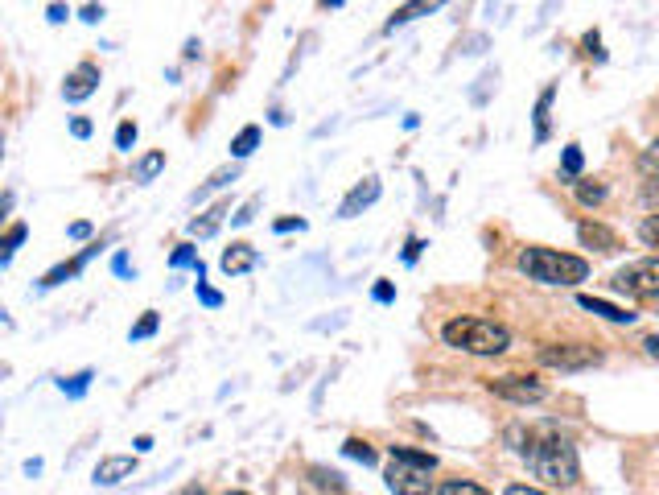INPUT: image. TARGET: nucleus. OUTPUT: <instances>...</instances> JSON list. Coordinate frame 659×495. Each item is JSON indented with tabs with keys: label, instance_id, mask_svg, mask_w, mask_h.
Returning <instances> with one entry per match:
<instances>
[{
	"label": "nucleus",
	"instance_id": "obj_4",
	"mask_svg": "<svg viewBox=\"0 0 659 495\" xmlns=\"http://www.w3.org/2000/svg\"><path fill=\"white\" fill-rule=\"evenodd\" d=\"M433 467L437 458L429 450H416V446H392V462H388V487L396 495H429L433 491Z\"/></svg>",
	"mask_w": 659,
	"mask_h": 495
},
{
	"label": "nucleus",
	"instance_id": "obj_43",
	"mask_svg": "<svg viewBox=\"0 0 659 495\" xmlns=\"http://www.w3.org/2000/svg\"><path fill=\"white\" fill-rule=\"evenodd\" d=\"M99 17H103V9H95V5H87V9H83V21H91V25H95Z\"/></svg>",
	"mask_w": 659,
	"mask_h": 495
},
{
	"label": "nucleus",
	"instance_id": "obj_10",
	"mask_svg": "<svg viewBox=\"0 0 659 495\" xmlns=\"http://www.w3.org/2000/svg\"><path fill=\"white\" fill-rule=\"evenodd\" d=\"M256 264H260V252H256L252 244H231V248L223 252V260H219V269H223L227 277H239V273L256 269Z\"/></svg>",
	"mask_w": 659,
	"mask_h": 495
},
{
	"label": "nucleus",
	"instance_id": "obj_32",
	"mask_svg": "<svg viewBox=\"0 0 659 495\" xmlns=\"http://www.w3.org/2000/svg\"><path fill=\"white\" fill-rule=\"evenodd\" d=\"M198 297H202V306H211V310H215V306H223V293H215V289H206L202 281H198Z\"/></svg>",
	"mask_w": 659,
	"mask_h": 495
},
{
	"label": "nucleus",
	"instance_id": "obj_7",
	"mask_svg": "<svg viewBox=\"0 0 659 495\" xmlns=\"http://www.w3.org/2000/svg\"><path fill=\"white\" fill-rule=\"evenodd\" d=\"M491 392L503 396V401H515V405L544 401V384L536 376H499V380H491Z\"/></svg>",
	"mask_w": 659,
	"mask_h": 495
},
{
	"label": "nucleus",
	"instance_id": "obj_22",
	"mask_svg": "<svg viewBox=\"0 0 659 495\" xmlns=\"http://www.w3.org/2000/svg\"><path fill=\"white\" fill-rule=\"evenodd\" d=\"M157 322H161V318H157V314L149 310V314H145L141 322H136V326L128 330V339H132V343H141V339H149V335H153V330H157Z\"/></svg>",
	"mask_w": 659,
	"mask_h": 495
},
{
	"label": "nucleus",
	"instance_id": "obj_14",
	"mask_svg": "<svg viewBox=\"0 0 659 495\" xmlns=\"http://www.w3.org/2000/svg\"><path fill=\"white\" fill-rule=\"evenodd\" d=\"M223 215H227V203H215V207L206 211L202 219H194V223H190V236H198V240L215 236V231H219V223H223Z\"/></svg>",
	"mask_w": 659,
	"mask_h": 495
},
{
	"label": "nucleus",
	"instance_id": "obj_12",
	"mask_svg": "<svg viewBox=\"0 0 659 495\" xmlns=\"http://www.w3.org/2000/svg\"><path fill=\"white\" fill-rule=\"evenodd\" d=\"M577 306L589 310V314H602V318H610V322H635V314H627V310L614 306V302H602V297H589V293L577 297Z\"/></svg>",
	"mask_w": 659,
	"mask_h": 495
},
{
	"label": "nucleus",
	"instance_id": "obj_8",
	"mask_svg": "<svg viewBox=\"0 0 659 495\" xmlns=\"http://www.w3.org/2000/svg\"><path fill=\"white\" fill-rule=\"evenodd\" d=\"M95 87H99V66H95V62H83V66H75V71L66 75L62 99H66V104H83V99H87Z\"/></svg>",
	"mask_w": 659,
	"mask_h": 495
},
{
	"label": "nucleus",
	"instance_id": "obj_41",
	"mask_svg": "<svg viewBox=\"0 0 659 495\" xmlns=\"http://www.w3.org/2000/svg\"><path fill=\"white\" fill-rule=\"evenodd\" d=\"M71 236L75 240H87L91 236V223H71Z\"/></svg>",
	"mask_w": 659,
	"mask_h": 495
},
{
	"label": "nucleus",
	"instance_id": "obj_40",
	"mask_svg": "<svg viewBox=\"0 0 659 495\" xmlns=\"http://www.w3.org/2000/svg\"><path fill=\"white\" fill-rule=\"evenodd\" d=\"M305 227V219H281L276 223V231H301Z\"/></svg>",
	"mask_w": 659,
	"mask_h": 495
},
{
	"label": "nucleus",
	"instance_id": "obj_25",
	"mask_svg": "<svg viewBox=\"0 0 659 495\" xmlns=\"http://www.w3.org/2000/svg\"><path fill=\"white\" fill-rule=\"evenodd\" d=\"M577 198H581L585 207H598L602 198H606V186H589V182H581V186H577Z\"/></svg>",
	"mask_w": 659,
	"mask_h": 495
},
{
	"label": "nucleus",
	"instance_id": "obj_44",
	"mask_svg": "<svg viewBox=\"0 0 659 495\" xmlns=\"http://www.w3.org/2000/svg\"><path fill=\"white\" fill-rule=\"evenodd\" d=\"M643 347H647V355H651V359H659V335H651Z\"/></svg>",
	"mask_w": 659,
	"mask_h": 495
},
{
	"label": "nucleus",
	"instance_id": "obj_3",
	"mask_svg": "<svg viewBox=\"0 0 659 495\" xmlns=\"http://www.w3.org/2000/svg\"><path fill=\"white\" fill-rule=\"evenodd\" d=\"M519 273H528L540 285H577L589 277V264L557 248H524L519 252Z\"/></svg>",
	"mask_w": 659,
	"mask_h": 495
},
{
	"label": "nucleus",
	"instance_id": "obj_27",
	"mask_svg": "<svg viewBox=\"0 0 659 495\" xmlns=\"http://www.w3.org/2000/svg\"><path fill=\"white\" fill-rule=\"evenodd\" d=\"M643 174H651V178H659V141H651L647 145V153H643Z\"/></svg>",
	"mask_w": 659,
	"mask_h": 495
},
{
	"label": "nucleus",
	"instance_id": "obj_31",
	"mask_svg": "<svg viewBox=\"0 0 659 495\" xmlns=\"http://www.w3.org/2000/svg\"><path fill=\"white\" fill-rule=\"evenodd\" d=\"M235 174H239V170H235V165H231V170H219V174H215L211 182H206V190H219V186H227V182H235ZM206 190H202V194H206Z\"/></svg>",
	"mask_w": 659,
	"mask_h": 495
},
{
	"label": "nucleus",
	"instance_id": "obj_2",
	"mask_svg": "<svg viewBox=\"0 0 659 495\" xmlns=\"http://www.w3.org/2000/svg\"><path fill=\"white\" fill-rule=\"evenodd\" d=\"M441 339H445V347L466 351V355H503L511 347L507 326L487 322V318H454V322H445Z\"/></svg>",
	"mask_w": 659,
	"mask_h": 495
},
{
	"label": "nucleus",
	"instance_id": "obj_21",
	"mask_svg": "<svg viewBox=\"0 0 659 495\" xmlns=\"http://www.w3.org/2000/svg\"><path fill=\"white\" fill-rule=\"evenodd\" d=\"M91 380H95L91 372H79V376H71V380H58V388H62L66 396H71V401H79V396L91 388Z\"/></svg>",
	"mask_w": 659,
	"mask_h": 495
},
{
	"label": "nucleus",
	"instance_id": "obj_29",
	"mask_svg": "<svg viewBox=\"0 0 659 495\" xmlns=\"http://www.w3.org/2000/svg\"><path fill=\"white\" fill-rule=\"evenodd\" d=\"M21 240H25V223H13V227H9V236H5V244H0V248H5V260L17 252Z\"/></svg>",
	"mask_w": 659,
	"mask_h": 495
},
{
	"label": "nucleus",
	"instance_id": "obj_30",
	"mask_svg": "<svg viewBox=\"0 0 659 495\" xmlns=\"http://www.w3.org/2000/svg\"><path fill=\"white\" fill-rule=\"evenodd\" d=\"M565 174H569V178H577V174H581V149H577V145H569V149H565Z\"/></svg>",
	"mask_w": 659,
	"mask_h": 495
},
{
	"label": "nucleus",
	"instance_id": "obj_39",
	"mask_svg": "<svg viewBox=\"0 0 659 495\" xmlns=\"http://www.w3.org/2000/svg\"><path fill=\"white\" fill-rule=\"evenodd\" d=\"M507 495H548V491H540V487H524V483H511Z\"/></svg>",
	"mask_w": 659,
	"mask_h": 495
},
{
	"label": "nucleus",
	"instance_id": "obj_46",
	"mask_svg": "<svg viewBox=\"0 0 659 495\" xmlns=\"http://www.w3.org/2000/svg\"><path fill=\"white\" fill-rule=\"evenodd\" d=\"M227 495H248V491H227Z\"/></svg>",
	"mask_w": 659,
	"mask_h": 495
},
{
	"label": "nucleus",
	"instance_id": "obj_20",
	"mask_svg": "<svg viewBox=\"0 0 659 495\" xmlns=\"http://www.w3.org/2000/svg\"><path fill=\"white\" fill-rule=\"evenodd\" d=\"M437 495H491V491L478 487V483H470V479H449V483L437 487Z\"/></svg>",
	"mask_w": 659,
	"mask_h": 495
},
{
	"label": "nucleus",
	"instance_id": "obj_18",
	"mask_svg": "<svg viewBox=\"0 0 659 495\" xmlns=\"http://www.w3.org/2000/svg\"><path fill=\"white\" fill-rule=\"evenodd\" d=\"M342 454H346V458H355V462H363V467H371V462L379 458V454L371 450V442H363V438H346Z\"/></svg>",
	"mask_w": 659,
	"mask_h": 495
},
{
	"label": "nucleus",
	"instance_id": "obj_45",
	"mask_svg": "<svg viewBox=\"0 0 659 495\" xmlns=\"http://www.w3.org/2000/svg\"><path fill=\"white\" fill-rule=\"evenodd\" d=\"M50 21H66V9L62 5H50Z\"/></svg>",
	"mask_w": 659,
	"mask_h": 495
},
{
	"label": "nucleus",
	"instance_id": "obj_6",
	"mask_svg": "<svg viewBox=\"0 0 659 495\" xmlns=\"http://www.w3.org/2000/svg\"><path fill=\"white\" fill-rule=\"evenodd\" d=\"M540 363H548V368H561V372H581V368H598L602 363V351L594 347H544L540 351Z\"/></svg>",
	"mask_w": 659,
	"mask_h": 495
},
{
	"label": "nucleus",
	"instance_id": "obj_1",
	"mask_svg": "<svg viewBox=\"0 0 659 495\" xmlns=\"http://www.w3.org/2000/svg\"><path fill=\"white\" fill-rule=\"evenodd\" d=\"M519 454L528 458V467L548 479V483H577L581 467H577V446L552 429H540V434H528V446H519Z\"/></svg>",
	"mask_w": 659,
	"mask_h": 495
},
{
	"label": "nucleus",
	"instance_id": "obj_16",
	"mask_svg": "<svg viewBox=\"0 0 659 495\" xmlns=\"http://www.w3.org/2000/svg\"><path fill=\"white\" fill-rule=\"evenodd\" d=\"M256 145H260V128H256V124H248V128H244V132H239V137L231 141V153H235L239 161H244V157H252V149H256Z\"/></svg>",
	"mask_w": 659,
	"mask_h": 495
},
{
	"label": "nucleus",
	"instance_id": "obj_28",
	"mask_svg": "<svg viewBox=\"0 0 659 495\" xmlns=\"http://www.w3.org/2000/svg\"><path fill=\"white\" fill-rule=\"evenodd\" d=\"M132 145H136V124L124 120V124L116 128V149H132Z\"/></svg>",
	"mask_w": 659,
	"mask_h": 495
},
{
	"label": "nucleus",
	"instance_id": "obj_42",
	"mask_svg": "<svg viewBox=\"0 0 659 495\" xmlns=\"http://www.w3.org/2000/svg\"><path fill=\"white\" fill-rule=\"evenodd\" d=\"M112 269H116L120 277H128V273H132V269H128V256H116V260H112Z\"/></svg>",
	"mask_w": 659,
	"mask_h": 495
},
{
	"label": "nucleus",
	"instance_id": "obj_19",
	"mask_svg": "<svg viewBox=\"0 0 659 495\" xmlns=\"http://www.w3.org/2000/svg\"><path fill=\"white\" fill-rule=\"evenodd\" d=\"M552 99H557V91H544L540 95V104H536V141H548V108H552Z\"/></svg>",
	"mask_w": 659,
	"mask_h": 495
},
{
	"label": "nucleus",
	"instance_id": "obj_5",
	"mask_svg": "<svg viewBox=\"0 0 659 495\" xmlns=\"http://www.w3.org/2000/svg\"><path fill=\"white\" fill-rule=\"evenodd\" d=\"M614 289H622L627 297H639V302L659 297V260H635V264H627V269H618Z\"/></svg>",
	"mask_w": 659,
	"mask_h": 495
},
{
	"label": "nucleus",
	"instance_id": "obj_34",
	"mask_svg": "<svg viewBox=\"0 0 659 495\" xmlns=\"http://www.w3.org/2000/svg\"><path fill=\"white\" fill-rule=\"evenodd\" d=\"M256 207H260V198H252V203H244V207H239V215H235V223H252Z\"/></svg>",
	"mask_w": 659,
	"mask_h": 495
},
{
	"label": "nucleus",
	"instance_id": "obj_36",
	"mask_svg": "<svg viewBox=\"0 0 659 495\" xmlns=\"http://www.w3.org/2000/svg\"><path fill=\"white\" fill-rule=\"evenodd\" d=\"M392 297H396V289H392L388 281H379V285H375V302H392Z\"/></svg>",
	"mask_w": 659,
	"mask_h": 495
},
{
	"label": "nucleus",
	"instance_id": "obj_11",
	"mask_svg": "<svg viewBox=\"0 0 659 495\" xmlns=\"http://www.w3.org/2000/svg\"><path fill=\"white\" fill-rule=\"evenodd\" d=\"M132 471H136V458H132V454H112V458H103L99 467H95V479H99L103 487H112V483L128 479Z\"/></svg>",
	"mask_w": 659,
	"mask_h": 495
},
{
	"label": "nucleus",
	"instance_id": "obj_15",
	"mask_svg": "<svg viewBox=\"0 0 659 495\" xmlns=\"http://www.w3.org/2000/svg\"><path fill=\"white\" fill-rule=\"evenodd\" d=\"M87 256H91V248H87V252H83V256H79V260H71V264H58V269H50V273H46V277H42V285H46V289H50V285H62V281H66V277H75V273H79V269H83V264H87Z\"/></svg>",
	"mask_w": 659,
	"mask_h": 495
},
{
	"label": "nucleus",
	"instance_id": "obj_47",
	"mask_svg": "<svg viewBox=\"0 0 659 495\" xmlns=\"http://www.w3.org/2000/svg\"><path fill=\"white\" fill-rule=\"evenodd\" d=\"M186 495H202V491H186Z\"/></svg>",
	"mask_w": 659,
	"mask_h": 495
},
{
	"label": "nucleus",
	"instance_id": "obj_23",
	"mask_svg": "<svg viewBox=\"0 0 659 495\" xmlns=\"http://www.w3.org/2000/svg\"><path fill=\"white\" fill-rule=\"evenodd\" d=\"M437 5H404V9H396L392 13V21H388V29H396V25H404V21H412V17H421V13H433Z\"/></svg>",
	"mask_w": 659,
	"mask_h": 495
},
{
	"label": "nucleus",
	"instance_id": "obj_26",
	"mask_svg": "<svg viewBox=\"0 0 659 495\" xmlns=\"http://www.w3.org/2000/svg\"><path fill=\"white\" fill-rule=\"evenodd\" d=\"M169 264H173V269H186V264H194V269H198V264H202V260L194 256V248H190V244H182L178 252H173V256H169Z\"/></svg>",
	"mask_w": 659,
	"mask_h": 495
},
{
	"label": "nucleus",
	"instance_id": "obj_17",
	"mask_svg": "<svg viewBox=\"0 0 659 495\" xmlns=\"http://www.w3.org/2000/svg\"><path fill=\"white\" fill-rule=\"evenodd\" d=\"M161 170H165V153H149L136 161V182H153Z\"/></svg>",
	"mask_w": 659,
	"mask_h": 495
},
{
	"label": "nucleus",
	"instance_id": "obj_13",
	"mask_svg": "<svg viewBox=\"0 0 659 495\" xmlns=\"http://www.w3.org/2000/svg\"><path fill=\"white\" fill-rule=\"evenodd\" d=\"M577 236H581V244H589V248H598V252H614V248H618V240H614V231H606L602 223H581V227H577Z\"/></svg>",
	"mask_w": 659,
	"mask_h": 495
},
{
	"label": "nucleus",
	"instance_id": "obj_37",
	"mask_svg": "<svg viewBox=\"0 0 659 495\" xmlns=\"http://www.w3.org/2000/svg\"><path fill=\"white\" fill-rule=\"evenodd\" d=\"M602 38H598V33H585V54H594V58H602Z\"/></svg>",
	"mask_w": 659,
	"mask_h": 495
},
{
	"label": "nucleus",
	"instance_id": "obj_9",
	"mask_svg": "<svg viewBox=\"0 0 659 495\" xmlns=\"http://www.w3.org/2000/svg\"><path fill=\"white\" fill-rule=\"evenodd\" d=\"M379 198V178H363L351 194L342 198V207H338V219H355V215H363L371 203Z\"/></svg>",
	"mask_w": 659,
	"mask_h": 495
},
{
	"label": "nucleus",
	"instance_id": "obj_35",
	"mask_svg": "<svg viewBox=\"0 0 659 495\" xmlns=\"http://www.w3.org/2000/svg\"><path fill=\"white\" fill-rule=\"evenodd\" d=\"M421 248H425V244L412 236V240H408V248H404V264H416V256H421Z\"/></svg>",
	"mask_w": 659,
	"mask_h": 495
},
{
	"label": "nucleus",
	"instance_id": "obj_38",
	"mask_svg": "<svg viewBox=\"0 0 659 495\" xmlns=\"http://www.w3.org/2000/svg\"><path fill=\"white\" fill-rule=\"evenodd\" d=\"M314 479H318L322 487H334V491H342V479H338V475H326V471H314Z\"/></svg>",
	"mask_w": 659,
	"mask_h": 495
},
{
	"label": "nucleus",
	"instance_id": "obj_33",
	"mask_svg": "<svg viewBox=\"0 0 659 495\" xmlns=\"http://www.w3.org/2000/svg\"><path fill=\"white\" fill-rule=\"evenodd\" d=\"M71 132H75V137H79V141H87V137H91V120H83V116H75V120H71Z\"/></svg>",
	"mask_w": 659,
	"mask_h": 495
},
{
	"label": "nucleus",
	"instance_id": "obj_24",
	"mask_svg": "<svg viewBox=\"0 0 659 495\" xmlns=\"http://www.w3.org/2000/svg\"><path fill=\"white\" fill-rule=\"evenodd\" d=\"M639 236H643L647 248H659V215H647V219L639 223Z\"/></svg>",
	"mask_w": 659,
	"mask_h": 495
}]
</instances>
